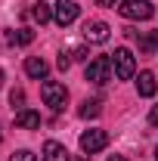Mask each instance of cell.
Segmentation results:
<instances>
[{
	"instance_id": "cell-21",
	"label": "cell",
	"mask_w": 158,
	"mask_h": 161,
	"mask_svg": "<svg viewBox=\"0 0 158 161\" xmlns=\"http://www.w3.org/2000/svg\"><path fill=\"white\" fill-rule=\"evenodd\" d=\"M149 40H152V50H158V31H152V34H149Z\"/></svg>"
},
{
	"instance_id": "cell-19",
	"label": "cell",
	"mask_w": 158,
	"mask_h": 161,
	"mask_svg": "<svg viewBox=\"0 0 158 161\" xmlns=\"http://www.w3.org/2000/svg\"><path fill=\"white\" fill-rule=\"evenodd\" d=\"M71 59H87V50H81V47H78V50L71 53Z\"/></svg>"
},
{
	"instance_id": "cell-1",
	"label": "cell",
	"mask_w": 158,
	"mask_h": 161,
	"mask_svg": "<svg viewBox=\"0 0 158 161\" xmlns=\"http://www.w3.org/2000/svg\"><path fill=\"white\" fill-rule=\"evenodd\" d=\"M109 59H112V71H115L118 80H130L137 75V59H133V53H130L127 47H118Z\"/></svg>"
},
{
	"instance_id": "cell-23",
	"label": "cell",
	"mask_w": 158,
	"mask_h": 161,
	"mask_svg": "<svg viewBox=\"0 0 158 161\" xmlns=\"http://www.w3.org/2000/svg\"><path fill=\"white\" fill-rule=\"evenodd\" d=\"M0 87H3V68H0Z\"/></svg>"
},
{
	"instance_id": "cell-9",
	"label": "cell",
	"mask_w": 158,
	"mask_h": 161,
	"mask_svg": "<svg viewBox=\"0 0 158 161\" xmlns=\"http://www.w3.org/2000/svg\"><path fill=\"white\" fill-rule=\"evenodd\" d=\"M16 127H22V130H37L40 127V115L34 108H19V112H16Z\"/></svg>"
},
{
	"instance_id": "cell-17",
	"label": "cell",
	"mask_w": 158,
	"mask_h": 161,
	"mask_svg": "<svg viewBox=\"0 0 158 161\" xmlns=\"http://www.w3.org/2000/svg\"><path fill=\"white\" fill-rule=\"evenodd\" d=\"M56 65H59L62 71H65V68L71 65V53H59V62H56Z\"/></svg>"
},
{
	"instance_id": "cell-26",
	"label": "cell",
	"mask_w": 158,
	"mask_h": 161,
	"mask_svg": "<svg viewBox=\"0 0 158 161\" xmlns=\"http://www.w3.org/2000/svg\"><path fill=\"white\" fill-rule=\"evenodd\" d=\"M78 161H81V158H78Z\"/></svg>"
},
{
	"instance_id": "cell-3",
	"label": "cell",
	"mask_w": 158,
	"mask_h": 161,
	"mask_svg": "<svg viewBox=\"0 0 158 161\" xmlns=\"http://www.w3.org/2000/svg\"><path fill=\"white\" fill-rule=\"evenodd\" d=\"M112 59L109 56H96V59H90V65H87V80L90 84H109L112 80Z\"/></svg>"
},
{
	"instance_id": "cell-20",
	"label": "cell",
	"mask_w": 158,
	"mask_h": 161,
	"mask_svg": "<svg viewBox=\"0 0 158 161\" xmlns=\"http://www.w3.org/2000/svg\"><path fill=\"white\" fill-rule=\"evenodd\" d=\"M93 3H96V6H115L118 0H93Z\"/></svg>"
},
{
	"instance_id": "cell-2",
	"label": "cell",
	"mask_w": 158,
	"mask_h": 161,
	"mask_svg": "<svg viewBox=\"0 0 158 161\" xmlns=\"http://www.w3.org/2000/svg\"><path fill=\"white\" fill-rule=\"evenodd\" d=\"M40 96H43V105H50L53 112H62L65 102H68V90H65V84H59V80H43Z\"/></svg>"
},
{
	"instance_id": "cell-18",
	"label": "cell",
	"mask_w": 158,
	"mask_h": 161,
	"mask_svg": "<svg viewBox=\"0 0 158 161\" xmlns=\"http://www.w3.org/2000/svg\"><path fill=\"white\" fill-rule=\"evenodd\" d=\"M149 124H155V127H158V105H152V112H149Z\"/></svg>"
},
{
	"instance_id": "cell-6",
	"label": "cell",
	"mask_w": 158,
	"mask_h": 161,
	"mask_svg": "<svg viewBox=\"0 0 158 161\" xmlns=\"http://www.w3.org/2000/svg\"><path fill=\"white\" fill-rule=\"evenodd\" d=\"M81 6L75 3V0H56V9H53V19H56V25H71V22L78 19Z\"/></svg>"
},
{
	"instance_id": "cell-22",
	"label": "cell",
	"mask_w": 158,
	"mask_h": 161,
	"mask_svg": "<svg viewBox=\"0 0 158 161\" xmlns=\"http://www.w3.org/2000/svg\"><path fill=\"white\" fill-rule=\"evenodd\" d=\"M109 161H127V158H121V155H109Z\"/></svg>"
},
{
	"instance_id": "cell-24",
	"label": "cell",
	"mask_w": 158,
	"mask_h": 161,
	"mask_svg": "<svg viewBox=\"0 0 158 161\" xmlns=\"http://www.w3.org/2000/svg\"><path fill=\"white\" fill-rule=\"evenodd\" d=\"M155 158H158V149H155Z\"/></svg>"
},
{
	"instance_id": "cell-11",
	"label": "cell",
	"mask_w": 158,
	"mask_h": 161,
	"mask_svg": "<svg viewBox=\"0 0 158 161\" xmlns=\"http://www.w3.org/2000/svg\"><path fill=\"white\" fill-rule=\"evenodd\" d=\"M155 90H158L155 75H152V71H139V78H137V93H139V96H155Z\"/></svg>"
},
{
	"instance_id": "cell-12",
	"label": "cell",
	"mask_w": 158,
	"mask_h": 161,
	"mask_svg": "<svg viewBox=\"0 0 158 161\" xmlns=\"http://www.w3.org/2000/svg\"><path fill=\"white\" fill-rule=\"evenodd\" d=\"M31 19H34V22H40V25H47V22L53 19V9H50V6L40 0V3H34V6H31Z\"/></svg>"
},
{
	"instance_id": "cell-5",
	"label": "cell",
	"mask_w": 158,
	"mask_h": 161,
	"mask_svg": "<svg viewBox=\"0 0 158 161\" xmlns=\"http://www.w3.org/2000/svg\"><path fill=\"white\" fill-rule=\"evenodd\" d=\"M105 146H109V133H105V130H84V133H81V149H84L87 155L102 152Z\"/></svg>"
},
{
	"instance_id": "cell-13",
	"label": "cell",
	"mask_w": 158,
	"mask_h": 161,
	"mask_svg": "<svg viewBox=\"0 0 158 161\" xmlns=\"http://www.w3.org/2000/svg\"><path fill=\"white\" fill-rule=\"evenodd\" d=\"M78 115H81V118H96V115H99V102H96V99H87V102H81Z\"/></svg>"
},
{
	"instance_id": "cell-16",
	"label": "cell",
	"mask_w": 158,
	"mask_h": 161,
	"mask_svg": "<svg viewBox=\"0 0 158 161\" xmlns=\"http://www.w3.org/2000/svg\"><path fill=\"white\" fill-rule=\"evenodd\" d=\"M9 102L22 108V102H25V90H13V93H9Z\"/></svg>"
},
{
	"instance_id": "cell-8",
	"label": "cell",
	"mask_w": 158,
	"mask_h": 161,
	"mask_svg": "<svg viewBox=\"0 0 158 161\" xmlns=\"http://www.w3.org/2000/svg\"><path fill=\"white\" fill-rule=\"evenodd\" d=\"M25 75L34 80H47V75H50V65L43 59H37V56H28L25 59Z\"/></svg>"
},
{
	"instance_id": "cell-14",
	"label": "cell",
	"mask_w": 158,
	"mask_h": 161,
	"mask_svg": "<svg viewBox=\"0 0 158 161\" xmlns=\"http://www.w3.org/2000/svg\"><path fill=\"white\" fill-rule=\"evenodd\" d=\"M9 40H16L19 47H28V43L34 40V31H31V28H19V34H9Z\"/></svg>"
},
{
	"instance_id": "cell-25",
	"label": "cell",
	"mask_w": 158,
	"mask_h": 161,
	"mask_svg": "<svg viewBox=\"0 0 158 161\" xmlns=\"http://www.w3.org/2000/svg\"><path fill=\"white\" fill-rule=\"evenodd\" d=\"M0 140H3V136H0Z\"/></svg>"
},
{
	"instance_id": "cell-15",
	"label": "cell",
	"mask_w": 158,
	"mask_h": 161,
	"mask_svg": "<svg viewBox=\"0 0 158 161\" xmlns=\"http://www.w3.org/2000/svg\"><path fill=\"white\" fill-rule=\"evenodd\" d=\"M9 161H37V158H34V155H31L28 149H19V152H16V155H13Z\"/></svg>"
},
{
	"instance_id": "cell-4",
	"label": "cell",
	"mask_w": 158,
	"mask_h": 161,
	"mask_svg": "<svg viewBox=\"0 0 158 161\" xmlns=\"http://www.w3.org/2000/svg\"><path fill=\"white\" fill-rule=\"evenodd\" d=\"M118 13L124 16V19H139V22H146V19H152V3L149 0H121V6H118Z\"/></svg>"
},
{
	"instance_id": "cell-10",
	"label": "cell",
	"mask_w": 158,
	"mask_h": 161,
	"mask_svg": "<svg viewBox=\"0 0 158 161\" xmlns=\"http://www.w3.org/2000/svg\"><path fill=\"white\" fill-rule=\"evenodd\" d=\"M43 161H71L68 158V149L56 140H47L43 142Z\"/></svg>"
},
{
	"instance_id": "cell-7",
	"label": "cell",
	"mask_w": 158,
	"mask_h": 161,
	"mask_svg": "<svg viewBox=\"0 0 158 161\" xmlns=\"http://www.w3.org/2000/svg\"><path fill=\"white\" fill-rule=\"evenodd\" d=\"M109 34H112V31H109V25H105V22H99V19L84 25V40H87V43H105Z\"/></svg>"
}]
</instances>
